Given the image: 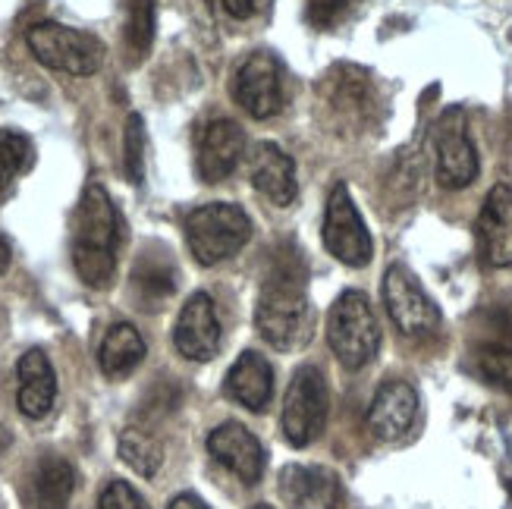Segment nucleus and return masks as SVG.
Segmentation results:
<instances>
[{"mask_svg": "<svg viewBox=\"0 0 512 509\" xmlns=\"http://www.w3.org/2000/svg\"><path fill=\"white\" fill-rule=\"evenodd\" d=\"M76 488V472L66 459L60 456H44L32 478H29V491H26V506L29 509H66Z\"/></svg>", "mask_w": 512, "mask_h": 509, "instance_id": "21", "label": "nucleus"}, {"mask_svg": "<svg viewBox=\"0 0 512 509\" xmlns=\"http://www.w3.org/2000/svg\"><path fill=\"white\" fill-rule=\"evenodd\" d=\"M418 415V393L409 381H384L368 409V428L377 440L403 437Z\"/></svg>", "mask_w": 512, "mask_h": 509, "instance_id": "16", "label": "nucleus"}, {"mask_svg": "<svg viewBox=\"0 0 512 509\" xmlns=\"http://www.w3.org/2000/svg\"><path fill=\"white\" fill-rule=\"evenodd\" d=\"M327 343L349 371H359L374 362L377 349H381V327H377L374 308L365 293L346 290L333 302L327 315Z\"/></svg>", "mask_w": 512, "mask_h": 509, "instance_id": "3", "label": "nucleus"}, {"mask_svg": "<svg viewBox=\"0 0 512 509\" xmlns=\"http://www.w3.org/2000/svg\"><path fill=\"white\" fill-rule=\"evenodd\" d=\"M475 365L487 384L512 393V343L509 340H494V343L478 346Z\"/></svg>", "mask_w": 512, "mask_h": 509, "instance_id": "26", "label": "nucleus"}, {"mask_svg": "<svg viewBox=\"0 0 512 509\" xmlns=\"http://www.w3.org/2000/svg\"><path fill=\"white\" fill-rule=\"evenodd\" d=\"M249 176H252V186L267 198V202H274L277 208L293 205V198L299 192L296 164L280 145L258 142L249 158Z\"/></svg>", "mask_w": 512, "mask_h": 509, "instance_id": "17", "label": "nucleus"}, {"mask_svg": "<svg viewBox=\"0 0 512 509\" xmlns=\"http://www.w3.org/2000/svg\"><path fill=\"white\" fill-rule=\"evenodd\" d=\"M255 509H274V506H267V503H258Z\"/></svg>", "mask_w": 512, "mask_h": 509, "instance_id": "34", "label": "nucleus"}, {"mask_svg": "<svg viewBox=\"0 0 512 509\" xmlns=\"http://www.w3.org/2000/svg\"><path fill=\"white\" fill-rule=\"evenodd\" d=\"M208 453L242 484H258L264 475V450L258 437L239 422H224L208 434Z\"/></svg>", "mask_w": 512, "mask_h": 509, "instance_id": "14", "label": "nucleus"}, {"mask_svg": "<svg viewBox=\"0 0 512 509\" xmlns=\"http://www.w3.org/2000/svg\"><path fill=\"white\" fill-rule=\"evenodd\" d=\"M123 224L114 198L101 183H88L73 217V268L92 290H107L117 274Z\"/></svg>", "mask_w": 512, "mask_h": 509, "instance_id": "1", "label": "nucleus"}, {"mask_svg": "<svg viewBox=\"0 0 512 509\" xmlns=\"http://www.w3.org/2000/svg\"><path fill=\"white\" fill-rule=\"evenodd\" d=\"M132 290L145 302V308H158L176 290V268L164 249H151L139 255L132 268Z\"/></svg>", "mask_w": 512, "mask_h": 509, "instance_id": "23", "label": "nucleus"}, {"mask_svg": "<svg viewBox=\"0 0 512 509\" xmlns=\"http://www.w3.org/2000/svg\"><path fill=\"white\" fill-rule=\"evenodd\" d=\"M478 252L491 268H512V186L487 192L478 214Z\"/></svg>", "mask_w": 512, "mask_h": 509, "instance_id": "13", "label": "nucleus"}, {"mask_svg": "<svg viewBox=\"0 0 512 509\" xmlns=\"http://www.w3.org/2000/svg\"><path fill=\"white\" fill-rule=\"evenodd\" d=\"M26 44L32 57L57 73L70 76H92L104 63V44L73 26H60V22H35L26 32Z\"/></svg>", "mask_w": 512, "mask_h": 509, "instance_id": "5", "label": "nucleus"}, {"mask_svg": "<svg viewBox=\"0 0 512 509\" xmlns=\"http://www.w3.org/2000/svg\"><path fill=\"white\" fill-rule=\"evenodd\" d=\"M324 107L333 114L337 126H362L371 117V82L355 66H337L324 76Z\"/></svg>", "mask_w": 512, "mask_h": 509, "instance_id": "15", "label": "nucleus"}, {"mask_svg": "<svg viewBox=\"0 0 512 509\" xmlns=\"http://www.w3.org/2000/svg\"><path fill=\"white\" fill-rule=\"evenodd\" d=\"M224 390L233 403L246 406L249 412H264L274 396V368L258 352H242L227 371Z\"/></svg>", "mask_w": 512, "mask_h": 509, "instance_id": "20", "label": "nucleus"}, {"mask_svg": "<svg viewBox=\"0 0 512 509\" xmlns=\"http://www.w3.org/2000/svg\"><path fill=\"white\" fill-rule=\"evenodd\" d=\"M305 261L293 249H280L271 271L264 277L255 324L264 343L274 349H296L305 340V321H308V293H305Z\"/></svg>", "mask_w": 512, "mask_h": 509, "instance_id": "2", "label": "nucleus"}, {"mask_svg": "<svg viewBox=\"0 0 512 509\" xmlns=\"http://www.w3.org/2000/svg\"><path fill=\"white\" fill-rule=\"evenodd\" d=\"M173 343L180 356L192 362H208L220 349V318L208 293H192L173 327Z\"/></svg>", "mask_w": 512, "mask_h": 509, "instance_id": "12", "label": "nucleus"}, {"mask_svg": "<svg viewBox=\"0 0 512 509\" xmlns=\"http://www.w3.org/2000/svg\"><path fill=\"white\" fill-rule=\"evenodd\" d=\"M434 154H437V183L443 189H465L478 180V151L469 139V123H465L462 107H447L434 123L431 132Z\"/></svg>", "mask_w": 512, "mask_h": 509, "instance_id": "7", "label": "nucleus"}, {"mask_svg": "<svg viewBox=\"0 0 512 509\" xmlns=\"http://www.w3.org/2000/svg\"><path fill=\"white\" fill-rule=\"evenodd\" d=\"M252 239V220L233 202H211L189 211L186 242L198 264H220L233 258Z\"/></svg>", "mask_w": 512, "mask_h": 509, "instance_id": "4", "label": "nucleus"}, {"mask_svg": "<svg viewBox=\"0 0 512 509\" xmlns=\"http://www.w3.org/2000/svg\"><path fill=\"white\" fill-rule=\"evenodd\" d=\"M98 509H148L145 497L132 488L129 481H120L114 478L107 484V488L101 491V500H98Z\"/></svg>", "mask_w": 512, "mask_h": 509, "instance_id": "29", "label": "nucleus"}, {"mask_svg": "<svg viewBox=\"0 0 512 509\" xmlns=\"http://www.w3.org/2000/svg\"><path fill=\"white\" fill-rule=\"evenodd\" d=\"M233 98L252 120H271L283 110V70L267 51H255L239 63L233 76Z\"/></svg>", "mask_w": 512, "mask_h": 509, "instance_id": "10", "label": "nucleus"}, {"mask_svg": "<svg viewBox=\"0 0 512 509\" xmlns=\"http://www.w3.org/2000/svg\"><path fill=\"white\" fill-rule=\"evenodd\" d=\"M10 268V246H7V239L0 236V274H4Z\"/></svg>", "mask_w": 512, "mask_h": 509, "instance_id": "33", "label": "nucleus"}, {"mask_svg": "<svg viewBox=\"0 0 512 509\" xmlns=\"http://www.w3.org/2000/svg\"><path fill=\"white\" fill-rule=\"evenodd\" d=\"M280 497L289 509H337L340 478L321 466H286L280 472Z\"/></svg>", "mask_w": 512, "mask_h": 509, "instance_id": "18", "label": "nucleus"}, {"mask_svg": "<svg viewBox=\"0 0 512 509\" xmlns=\"http://www.w3.org/2000/svg\"><path fill=\"white\" fill-rule=\"evenodd\" d=\"M349 0H308V22L315 29H333L346 16Z\"/></svg>", "mask_w": 512, "mask_h": 509, "instance_id": "30", "label": "nucleus"}, {"mask_svg": "<svg viewBox=\"0 0 512 509\" xmlns=\"http://www.w3.org/2000/svg\"><path fill=\"white\" fill-rule=\"evenodd\" d=\"M170 509H208V503L195 494H180V497L170 500Z\"/></svg>", "mask_w": 512, "mask_h": 509, "instance_id": "32", "label": "nucleus"}, {"mask_svg": "<svg viewBox=\"0 0 512 509\" xmlns=\"http://www.w3.org/2000/svg\"><path fill=\"white\" fill-rule=\"evenodd\" d=\"M145 359V340L132 324L120 321L104 334L98 362L107 378H126L129 371H136Z\"/></svg>", "mask_w": 512, "mask_h": 509, "instance_id": "22", "label": "nucleus"}, {"mask_svg": "<svg viewBox=\"0 0 512 509\" xmlns=\"http://www.w3.org/2000/svg\"><path fill=\"white\" fill-rule=\"evenodd\" d=\"M324 246L327 252L349 264V268H365L374 255V242L365 227V220L355 208L352 195L343 183L330 189L327 208H324Z\"/></svg>", "mask_w": 512, "mask_h": 509, "instance_id": "8", "label": "nucleus"}, {"mask_svg": "<svg viewBox=\"0 0 512 509\" xmlns=\"http://www.w3.org/2000/svg\"><path fill=\"white\" fill-rule=\"evenodd\" d=\"M123 170L129 183L145 180V123L139 114H129L126 136H123Z\"/></svg>", "mask_w": 512, "mask_h": 509, "instance_id": "28", "label": "nucleus"}, {"mask_svg": "<svg viewBox=\"0 0 512 509\" xmlns=\"http://www.w3.org/2000/svg\"><path fill=\"white\" fill-rule=\"evenodd\" d=\"M54 400H57L54 365L41 349H29L26 356L19 359V393H16L19 412L38 422V418L51 412Z\"/></svg>", "mask_w": 512, "mask_h": 509, "instance_id": "19", "label": "nucleus"}, {"mask_svg": "<svg viewBox=\"0 0 512 509\" xmlns=\"http://www.w3.org/2000/svg\"><path fill=\"white\" fill-rule=\"evenodd\" d=\"M246 136H242L239 123L227 117L208 120L195 136V167L205 183H220L239 167Z\"/></svg>", "mask_w": 512, "mask_h": 509, "instance_id": "11", "label": "nucleus"}, {"mask_svg": "<svg viewBox=\"0 0 512 509\" xmlns=\"http://www.w3.org/2000/svg\"><path fill=\"white\" fill-rule=\"evenodd\" d=\"M384 305L399 334L425 337L440 327V312L434 299L421 290V283L406 264H390L384 274Z\"/></svg>", "mask_w": 512, "mask_h": 509, "instance_id": "9", "label": "nucleus"}, {"mask_svg": "<svg viewBox=\"0 0 512 509\" xmlns=\"http://www.w3.org/2000/svg\"><path fill=\"white\" fill-rule=\"evenodd\" d=\"M330 396L324 374L315 365H302L283 400V434L293 447H308L327 425Z\"/></svg>", "mask_w": 512, "mask_h": 509, "instance_id": "6", "label": "nucleus"}, {"mask_svg": "<svg viewBox=\"0 0 512 509\" xmlns=\"http://www.w3.org/2000/svg\"><path fill=\"white\" fill-rule=\"evenodd\" d=\"M154 41V0H126V44L129 54L142 60Z\"/></svg>", "mask_w": 512, "mask_h": 509, "instance_id": "27", "label": "nucleus"}, {"mask_svg": "<svg viewBox=\"0 0 512 509\" xmlns=\"http://www.w3.org/2000/svg\"><path fill=\"white\" fill-rule=\"evenodd\" d=\"M35 161V145L26 132L0 129V202H7L16 180Z\"/></svg>", "mask_w": 512, "mask_h": 509, "instance_id": "24", "label": "nucleus"}, {"mask_svg": "<svg viewBox=\"0 0 512 509\" xmlns=\"http://www.w3.org/2000/svg\"><path fill=\"white\" fill-rule=\"evenodd\" d=\"M220 7H224L233 19H249L255 13V0H220Z\"/></svg>", "mask_w": 512, "mask_h": 509, "instance_id": "31", "label": "nucleus"}, {"mask_svg": "<svg viewBox=\"0 0 512 509\" xmlns=\"http://www.w3.org/2000/svg\"><path fill=\"white\" fill-rule=\"evenodd\" d=\"M120 456L132 472H139L142 478H154L161 469V462H164V447L151 431L126 428L120 434Z\"/></svg>", "mask_w": 512, "mask_h": 509, "instance_id": "25", "label": "nucleus"}]
</instances>
